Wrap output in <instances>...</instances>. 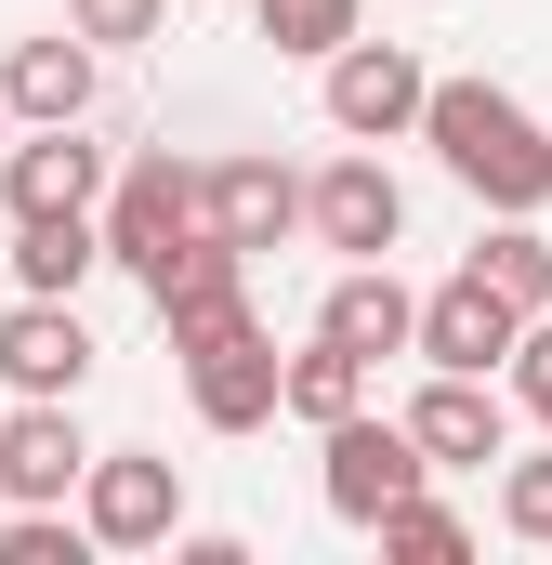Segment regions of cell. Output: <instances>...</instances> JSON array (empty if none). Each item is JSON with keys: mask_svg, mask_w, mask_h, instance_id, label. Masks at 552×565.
Segmentation results:
<instances>
[{"mask_svg": "<svg viewBox=\"0 0 552 565\" xmlns=\"http://www.w3.org/2000/svg\"><path fill=\"white\" fill-rule=\"evenodd\" d=\"M421 145L447 158V184H460L474 211H552V132L500 93V79H434Z\"/></svg>", "mask_w": 552, "mask_h": 565, "instance_id": "1", "label": "cell"}, {"mask_svg": "<svg viewBox=\"0 0 552 565\" xmlns=\"http://www.w3.org/2000/svg\"><path fill=\"white\" fill-rule=\"evenodd\" d=\"M198 237H211V158H171V145L119 158V184H106V264H132L158 289Z\"/></svg>", "mask_w": 552, "mask_h": 565, "instance_id": "2", "label": "cell"}, {"mask_svg": "<svg viewBox=\"0 0 552 565\" xmlns=\"http://www.w3.org/2000/svg\"><path fill=\"white\" fill-rule=\"evenodd\" d=\"M421 487H434V447L408 434V408H395V422H382V408H355V422L316 434V500H329V526H355V540H369V526H382L395 500H421Z\"/></svg>", "mask_w": 552, "mask_h": 565, "instance_id": "3", "label": "cell"}, {"mask_svg": "<svg viewBox=\"0 0 552 565\" xmlns=\"http://www.w3.org/2000/svg\"><path fill=\"white\" fill-rule=\"evenodd\" d=\"M316 106H329L342 145H395V132H421V106H434V66H421L408 40H342V53L316 66Z\"/></svg>", "mask_w": 552, "mask_h": 565, "instance_id": "4", "label": "cell"}, {"mask_svg": "<svg viewBox=\"0 0 552 565\" xmlns=\"http://www.w3.org/2000/svg\"><path fill=\"white\" fill-rule=\"evenodd\" d=\"M79 526H93L106 553H171V540H184V473H171L158 447H93Z\"/></svg>", "mask_w": 552, "mask_h": 565, "instance_id": "5", "label": "cell"}, {"mask_svg": "<svg viewBox=\"0 0 552 565\" xmlns=\"http://www.w3.org/2000/svg\"><path fill=\"white\" fill-rule=\"evenodd\" d=\"M302 237H316V250H342V264H395V237H408V184L382 171V145H342V158L316 171Z\"/></svg>", "mask_w": 552, "mask_h": 565, "instance_id": "6", "label": "cell"}, {"mask_svg": "<svg viewBox=\"0 0 552 565\" xmlns=\"http://www.w3.org/2000/svg\"><path fill=\"white\" fill-rule=\"evenodd\" d=\"M184 408H198L211 434H264V422H289V355H276V329H264V316L184 355Z\"/></svg>", "mask_w": 552, "mask_h": 565, "instance_id": "7", "label": "cell"}, {"mask_svg": "<svg viewBox=\"0 0 552 565\" xmlns=\"http://www.w3.org/2000/svg\"><path fill=\"white\" fill-rule=\"evenodd\" d=\"M513 342H527V302H500V289L460 277L421 289V369H474V382H513Z\"/></svg>", "mask_w": 552, "mask_h": 565, "instance_id": "8", "label": "cell"}, {"mask_svg": "<svg viewBox=\"0 0 552 565\" xmlns=\"http://www.w3.org/2000/svg\"><path fill=\"white\" fill-rule=\"evenodd\" d=\"M106 145L79 132V119H40V132H13V158H0V211L26 224V211H106Z\"/></svg>", "mask_w": 552, "mask_h": 565, "instance_id": "9", "label": "cell"}, {"mask_svg": "<svg viewBox=\"0 0 552 565\" xmlns=\"http://www.w3.org/2000/svg\"><path fill=\"white\" fill-rule=\"evenodd\" d=\"M408 434L434 447V473H487V460H513V395L474 369H434L408 395Z\"/></svg>", "mask_w": 552, "mask_h": 565, "instance_id": "10", "label": "cell"}, {"mask_svg": "<svg viewBox=\"0 0 552 565\" xmlns=\"http://www.w3.org/2000/svg\"><path fill=\"white\" fill-rule=\"evenodd\" d=\"M93 355H106V342H93V316H79L66 289H26V302L0 316V382H13V395H79Z\"/></svg>", "mask_w": 552, "mask_h": 565, "instance_id": "11", "label": "cell"}, {"mask_svg": "<svg viewBox=\"0 0 552 565\" xmlns=\"http://www.w3.org/2000/svg\"><path fill=\"white\" fill-rule=\"evenodd\" d=\"M79 473H93L79 395H13V422H0V500H79Z\"/></svg>", "mask_w": 552, "mask_h": 565, "instance_id": "12", "label": "cell"}, {"mask_svg": "<svg viewBox=\"0 0 552 565\" xmlns=\"http://www.w3.org/2000/svg\"><path fill=\"white\" fill-rule=\"evenodd\" d=\"M158 302V329H171V355H198V342H224V329H251V250L237 237H198L171 277L145 289Z\"/></svg>", "mask_w": 552, "mask_h": 565, "instance_id": "13", "label": "cell"}, {"mask_svg": "<svg viewBox=\"0 0 552 565\" xmlns=\"http://www.w3.org/2000/svg\"><path fill=\"white\" fill-rule=\"evenodd\" d=\"M302 198H316V171H289V158H211V237H237V250L302 237Z\"/></svg>", "mask_w": 552, "mask_h": 565, "instance_id": "14", "label": "cell"}, {"mask_svg": "<svg viewBox=\"0 0 552 565\" xmlns=\"http://www.w3.org/2000/svg\"><path fill=\"white\" fill-rule=\"evenodd\" d=\"M316 329H329V342H355L369 369H382V355H421V289L395 277V264H342L329 302H316Z\"/></svg>", "mask_w": 552, "mask_h": 565, "instance_id": "15", "label": "cell"}, {"mask_svg": "<svg viewBox=\"0 0 552 565\" xmlns=\"http://www.w3.org/2000/svg\"><path fill=\"white\" fill-rule=\"evenodd\" d=\"M93 79H106V53H93L79 26L13 40V66H0V93H13V119H26V132H40V119H93Z\"/></svg>", "mask_w": 552, "mask_h": 565, "instance_id": "16", "label": "cell"}, {"mask_svg": "<svg viewBox=\"0 0 552 565\" xmlns=\"http://www.w3.org/2000/svg\"><path fill=\"white\" fill-rule=\"evenodd\" d=\"M0 250H13V289H66L79 302V277L106 264V211H26Z\"/></svg>", "mask_w": 552, "mask_h": 565, "instance_id": "17", "label": "cell"}, {"mask_svg": "<svg viewBox=\"0 0 552 565\" xmlns=\"http://www.w3.org/2000/svg\"><path fill=\"white\" fill-rule=\"evenodd\" d=\"M355 408H369V355L316 329V342L289 355V422H302V434H329V422H355Z\"/></svg>", "mask_w": 552, "mask_h": 565, "instance_id": "18", "label": "cell"}, {"mask_svg": "<svg viewBox=\"0 0 552 565\" xmlns=\"http://www.w3.org/2000/svg\"><path fill=\"white\" fill-rule=\"evenodd\" d=\"M474 277L500 289V302H527V316H552V237H540V211H500V224L474 237Z\"/></svg>", "mask_w": 552, "mask_h": 565, "instance_id": "19", "label": "cell"}, {"mask_svg": "<svg viewBox=\"0 0 552 565\" xmlns=\"http://www.w3.org/2000/svg\"><path fill=\"white\" fill-rule=\"evenodd\" d=\"M251 40L289 53V66H329L342 40H369V13L355 0H251Z\"/></svg>", "mask_w": 552, "mask_h": 565, "instance_id": "20", "label": "cell"}, {"mask_svg": "<svg viewBox=\"0 0 552 565\" xmlns=\"http://www.w3.org/2000/svg\"><path fill=\"white\" fill-rule=\"evenodd\" d=\"M369 540H382V553H408V565H460V553H474V526H460L447 500H395Z\"/></svg>", "mask_w": 552, "mask_h": 565, "instance_id": "21", "label": "cell"}, {"mask_svg": "<svg viewBox=\"0 0 552 565\" xmlns=\"http://www.w3.org/2000/svg\"><path fill=\"white\" fill-rule=\"evenodd\" d=\"M500 526H513L527 553H552V447H527V460H500Z\"/></svg>", "mask_w": 552, "mask_h": 565, "instance_id": "22", "label": "cell"}, {"mask_svg": "<svg viewBox=\"0 0 552 565\" xmlns=\"http://www.w3.org/2000/svg\"><path fill=\"white\" fill-rule=\"evenodd\" d=\"M66 26H79L93 53H132V40H158V26H171V0H66Z\"/></svg>", "mask_w": 552, "mask_h": 565, "instance_id": "23", "label": "cell"}, {"mask_svg": "<svg viewBox=\"0 0 552 565\" xmlns=\"http://www.w3.org/2000/svg\"><path fill=\"white\" fill-rule=\"evenodd\" d=\"M513 408L552 434V316H527V342H513Z\"/></svg>", "mask_w": 552, "mask_h": 565, "instance_id": "24", "label": "cell"}, {"mask_svg": "<svg viewBox=\"0 0 552 565\" xmlns=\"http://www.w3.org/2000/svg\"><path fill=\"white\" fill-rule=\"evenodd\" d=\"M13 132H26V119H13V93H0V158H13Z\"/></svg>", "mask_w": 552, "mask_h": 565, "instance_id": "25", "label": "cell"}]
</instances>
